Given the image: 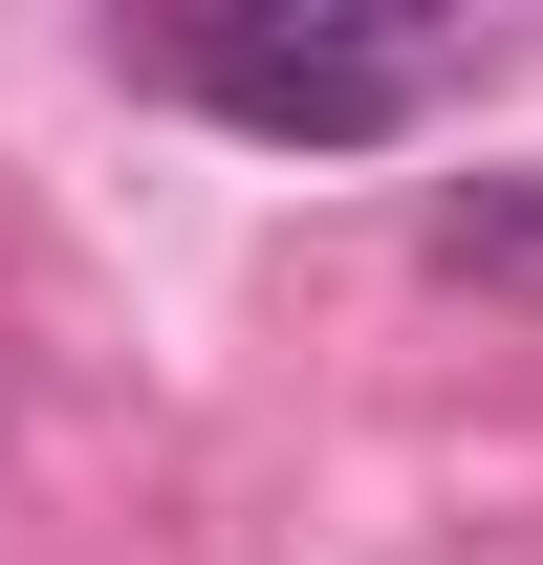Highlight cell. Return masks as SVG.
Listing matches in <instances>:
<instances>
[{
	"label": "cell",
	"instance_id": "2",
	"mask_svg": "<svg viewBox=\"0 0 543 565\" xmlns=\"http://www.w3.org/2000/svg\"><path fill=\"white\" fill-rule=\"evenodd\" d=\"M435 262H457V282H543V174H478V196H435Z\"/></svg>",
	"mask_w": 543,
	"mask_h": 565
},
{
	"label": "cell",
	"instance_id": "1",
	"mask_svg": "<svg viewBox=\"0 0 543 565\" xmlns=\"http://www.w3.org/2000/svg\"><path fill=\"white\" fill-rule=\"evenodd\" d=\"M131 66L174 109H217V131H262V152H392L478 66V22H435V0H196V22H152Z\"/></svg>",
	"mask_w": 543,
	"mask_h": 565
}]
</instances>
